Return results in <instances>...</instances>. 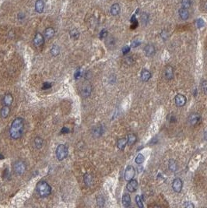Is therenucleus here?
I'll use <instances>...</instances> for the list:
<instances>
[{"mask_svg": "<svg viewBox=\"0 0 207 208\" xmlns=\"http://www.w3.org/2000/svg\"><path fill=\"white\" fill-rule=\"evenodd\" d=\"M24 130V119L18 117L13 121L11 126L9 128V135L12 139L17 140L23 136Z\"/></svg>", "mask_w": 207, "mask_h": 208, "instance_id": "f257e3e1", "label": "nucleus"}, {"mask_svg": "<svg viewBox=\"0 0 207 208\" xmlns=\"http://www.w3.org/2000/svg\"><path fill=\"white\" fill-rule=\"evenodd\" d=\"M37 192L38 194L42 197H46L49 196L52 193V187L49 184L45 182V181H42L39 182L37 185Z\"/></svg>", "mask_w": 207, "mask_h": 208, "instance_id": "f03ea898", "label": "nucleus"}, {"mask_svg": "<svg viewBox=\"0 0 207 208\" xmlns=\"http://www.w3.org/2000/svg\"><path fill=\"white\" fill-rule=\"evenodd\" d=\"M69 150L68 147L65 144L58 145L56 149V157L58 161H63L65 158H66L68 156Z\"/></svg>", "mask_w": 207, "mask_h": 208, "instance_id": "7ed1b4c3", "label": "nucleus"}, {"mask_svg": "<svg viewBox=\"0 0 207 208\" xmlns=\"http://www.w3.org/2000/svg\"><path fill=\"white\" fill-rule=\"evenodd\" d=\"M27 166L24 161L21 160L15 161L13 164V171L17 175H23L26 171Z\"/></svg>", "mask_w": 207, "mask_h": 208, "instance_id": "20e7f679", "label": "nucleus"}, {"mask_svg": "<svg viewBox=\"0 0 207 208\" xmlns=\"http://www.w3.org/2000/svg\"><path fill=\"white\" fill-rule=\"evenodd\" d=\"M135 175V170L134 167L132 165H129L125 172V179L126 181H130L133 179Z\"/></svg>", "mask_w": 207, "mask_h": 208, "instance_id": "39448f33", "label": "nucleus"}, {"mask_svg": "<svg viewBox=\"0 0 207 208\" xmlns=\"http://www.w3.org/2000/svg\"><path fill=\"white\" fill-rule=\"evenodd\" d=\"M182 187H183V182L181 178H175V179L173 181V183H172V188H173L174 192H176V193H180V192L182 191Z\"/></svg>", "mask_w": 207, "mask_h": 208, "instance_id": "423d86ee", "label": "nucleus"}, {"mask_svg": "<svg viewBox=\"0 0 207 208\" xmlns=\"http://www.w3.org/2000/svg\"><path fill=\"white\" fill-rule=\"evenodd\" d=\"M201 121V116L199 114L192 113L188 117V122L192 125H196Z\"/></svg>", "mask_w": 207, "mask_h": 208, "instance_id": "0eeeda50", "label": "nucleus"}, {"mask_svg": "<svg viewBox=\"0 0 207 208\" xmlns=\"http://www.w3.org/2000/svg\"><path fill=\"white\" fill-rule=\"evenodd\" d=\"M175 104L178 107H183L186 104V97L183 95H177L175 98Z\"/></svg>", "mask_w": 207, "mask_h": 208, "instance_id": "6e6552de", "label": "nucleus"}, {"mask_svg": "<svg viewBox=\"0 0 207 208\" xmlns=\"http://www.w3.org/2000/svg\"><path fill=\"white\" fill-rule=\"evenodd\" d=\"M92 92V87L90 83H86L82 87L81 90V95L84 97H89Z\"/></svg>", "mask_w": 207, "mask_h": 208, "instance_id": "1a4fd4ad", "label": "nucleus"}, {"mask_svg": "<svg viewBox=\"0 0 207 208\" xmlns=\"http://www.w3.org/2000/svg\"><path fill=\"white\" fill-rule=\"evenodd\" d=\"M44 37L41 33H37L35 34V37L33 38V44L36 47H40L41 45L44 44Z\"/></svg>", "mask_w": 207, "mask_h": 208, "instance_id": "9d476101", "label": "nucleus"}, {"mask_svg": "<svg viewBox=\"0 0 207 208\" xmlns=\"http://www.w3.org/2000/svg\"><path fill=\"white\" fill-rule=\"evenodd\" d=\"M138 188V182L137 180L135 179H132V180L129 181V183L127 184V189L128 191L130 193H133V192L136 191V189Z\"/></svg>", "mask_w": 207, "mask_h": 208, "instance_id": "9b49d317", "label": "nucleus"}, {"mask_svg": "<svg viewBox=\"0 0 207 208\" xmlns=\"http://www.w3.org/2000/svg\"><path fill=\"white\" fill-rule=\"evenodd\" d=\"M164 76L167 80H171L173 76H174V70L173 68L171 66H166L164 69Z\"/></svg>", "mask_w": 207, "mask_h": 208, "instance_id": "f8f14e48", "label": "nucleus"}, {"mask_svg": "<svg viewBox=\"0 0 207 208\" xmlns=\"http://www.w3.org/2000/svg\"><path fill=\"white\" fill-rule=\"evenodd\" d=\"M144 51H145V53L147 56H152L155 54V52H156V49H155V47L153 45V44H147L146 45V47L144 48Z\"/></svg>", "mask_w": 207, "mask_h": 208, "instance_id": "ddd939ff", "label": "nucleus"}, {"mask_svg": "<svg viewBox=\"0 0 207 208\" xmlns=\"http://www.w3.org/2000/svg\"><path fill=\"white\" fill-rule=\"evenodd\" d=\"M10 113V108L8 105H3V107L1 108L0 111V115L3 119H6L9 115Z\"/></svg>", "mask_w": 207, "mask_h": 208, "instance_id": "4468645a", "label": "nucleus"}, {"mask_svg": "<svg viewBox=\"0 0 207 208\" xmlns=\"http://www.w3.org/2000/svg\"><path fill=\"white\" fill-rule=\"evenodd\" d=\"M13 101V95L11 94H6L3 97V102L4 105L10 106Z\"/></svg>", "mask_w": 207, "mask_h": 208, "instance_id": "2eb2a0df", "label": "nucleus"}, {"mask_svg": "<svg viewBox=\"0 0 207 208\" xmlns=\"http://www.w3.org/2000/svg\"><path fill=\"white\" fill-rule=\"evenodd\" d=\"M122 204L125 207H129L131 205V197L129 194L125 193L122 197Z\"/></svg>", "mask_w": 207, "mask_h": 208, "instance_id": "dca6fc26", "label": "nucleus"}, {"mask_svg": "<svg viewBox=\"0 0 207 208\" xmlns=\"http://www.w3.org/2000/svg\"><path fill=\"white\" fill-rule=\"evenodd\" d=\"M128 144L127 138H121L119 139L117 142V146L119 150H124L125 147H126Z\"/></svg>", "mask_w": 207, "mask_h": 208, "instance_id": "f3484780", "label": "nucleus"}, {"mask_svg": "<svg viewBox=\"0 0 207 208\" xmlns=\"http://www.w3.org/2000/svg\"><path fill=\"white\" fill-rule=\"evenodd\" d=\"M120 11H121V8H120L119 4L115 3V4L112 5L111 8V15L117 16V15H119L120 13Z\"/></svg>", "mask_w": 207, "mask_h": 208, "instance_id": "a211bd4d", "label": "nucleus"}, {"mask_svg": "<svg viewBox=\"0 0 207 208\" xmlns=\"http://www.w3.org/2000/svg\"><path fill=\"white\" fill-rule=\"evenodd\" d=\"M44 8V3L42 0H38L35 3V10L39 13H42Z\"/></svg>", "mask_w": 207, "mask_h": 208, "instance_id": "6ab92c4d", "label": "nucleus"}, {"mask_svg": "<svg viewBox=\"0 0 207 208\" xmlns=\"http://www.w3.org/2000/svg\"><path fill=\"white\" fill-rule=\"evenodd\" d=\"M151 78V73L148 70H146V69H144L141 72V79H142V81H144V82H146V81H148Z\"/></svg>", "mask_w": 207, "mask_h": 208, "instance_id": "aec40b11", "label": "nucleus"}, {"mask_svg": "<svg viewBox=\"0 0 207 208\" xmlns=\"http://www.w3.org/2000/svg\"><path fill=\"white\" fill-rule=\"evenodd\" d=\"M103 132H104V130H103V127L101 125H99V126H96V127L94 128L92 133H93V135H94V136H95V137H99V136H100L102 135Z\"/></svg>", "mask_w": 207, "mask_h": 208, "instance_id": "412c9836", "label": "nucleus"}, {"mask_svg": "<svg viewBox=\"0 0 207 208\" xmlns=\"http://www.w3.org/2000/svg\"><path fill=\"white\" fill-rule=\"evenodd\" d=\"M179 16L180 17L182 18V19H187L188 18V16H189V14H188V11L187 10V9L185 8H181L179 9Z\"/></svg>", "mask_w": 207, "mask_h": 208, "instance_id": "4be33fe9", "label": "nucleus"}, {"mask_svg": "<svg viewBox=\"0 0 207 208\" xmlns=\"http://www.w3.org/2000/svg\"><path fill=\"white\" fill-rule=\"evenodd\" d=\"M43 144H44L43 139L39 137V136H37L36 138L34 139V146L37 149H41L43 147Z\"/></svg>", "mask_w": 207, "mask_h": 208, "instance_id": "5701e85b", "label": "nucleus"}, {"mask_svg": "<svg viewBox=\"0 0 207 208\" xmlns=\"http://www.w3.org/2000/svg\"><path fill=\"white\" fill-rule=\"evenodd\" d=\"M54 35H55V30L52 28H48L44 31V36L46 37L47 38H52Z\"/></svg>", "mask_w": 207, "mask_h": 208, "instance_id": "b1692460", "label": "nucleus"}, {"mask_svg": "<svg viewBox=\"0 0 207 208\" xmlns=\"http://www.w3.org/2000/svg\"><path fill=\"white\" fill-rule=\"evenodd\" d=\"M83 180H84V183L86 186H91L92 183H93V177L90 174H85L84 177H83Z\"/></svg>", "mask_w": 207, "mask_h": 208, "instance_id": "393cba45", "label": "nucleus"}, {"mask_svg": "<svg viewBox=\"0 0 207 208\" xmlns=\"http://www.w3.org/2000/svg\"><path fill=\"white\" fill-rule=\"evenodd\" d=\"M128 140V144L129 145H133L136 142L137 137L135 136L134 133H129L127 136Z\"/></svg>", "mask_w": 207, "mask_h": 208, "instance_id": "a878e982", "label": "nucleus"}, {"mask_svg": "<svg viewBox=\"0 0 207 208\" xmlns=\"http://www.w3.org/2000/svg\"><path fill=\"white\" fill-rule=\"evenodd\" d=\"M60 52V49L58 45H53V47L51 49V54L53 56H57Z\"/></svg>", "mask_w": 207, "mask_h": 208, "instance_id": "bb28decb", "label": "nucleus"}, {"mask_svg": "<svg viewBox=\"0 0 207 208\" xmlns=\"http://www.w3.org/2000/svg\"><path fill=\"white\" fill-rule=\"evenodd\" d=\"M145 161V157H144L142 154H139L138 155L136 156V158H135V163L138 164H143Z\"/></svg>", "mask_w": 207, "mask_h": 208, "instance_id": "cd10ccee", "label": "nucleus"}, {"mask_svg": "<svg viewBox=\"0 0 207 208\" xmlns=\"http://www.w3.org/2000/svg\"><path fill=\"white\" fill-rule=\"evenodd\" d=\"M169 169L173 172H176L177 170L176 161H174V160H171V161H169Z\"/></svg>", "mask_w": 207, "mask_h": 208, "instance_id": "c85d7f7f", "label": "nucleus"}, {"mask_svg": "<svg viewBox=\"0 0 207 208\" xmlns=\"http://www.w3.org/2000/svg\"><path fill=\"white\" fill-rule=\"evenodd\" d=\"M135 202H136V204H137V206H138L139 207L141 208L143 207V200H142L141 196L137 195V196L135 197Z\"/></svg>", "mask_w": 207, "mask_h": 208, "instance_id": "c756f323", "label": "nucleus"}, {"mask_svg": "<svg viewBox=\"0 0 207 208\" xmlns=\"http://www.w3.org/2000/svg\"><path fill=\"white\" fill-rule=\"evenodd\" d=\"M70 36L71 38H75V39H77L80 36V33H79V31L76 30V29H74V30H72L71 32H70Z\"/></svg>", "mask_w": 207, "mask_h": 208, "instance_id": "7c9ffc66", "label": "nucleus"}, {"mask_svg": "<svg viewBox=\"0 0 207 208\" xmlns=\"http://www.w3.org/2000/svg\"><path fill=\"white\" fill-rule=\"evenodd\" d=\"M182 5L183 8H189L191 6V1L190 0H182Z\"/></svg>", "mask_w": 207, "mask_h": 208, "instance_id": "2f4dec72", "label": "nucleus"}, {"mask_svg": "<svg viewBox=\"0 0 207 208\" xmlns=\"http://www.w3.org/2000/svg\"><path fill=\"white\" fill-rule=\"evenodd\" d=\"M97 205L99 207H104L105 205V199L103 198V197L100 196L97 198Z\"/></svg>", "mask_w": 207, "mask_h": 208, "instance_id": "473e14b6", "label": "nucleus"}, {"mask_svg": "<svg viewBox=\"0 0 207 208\" xmlns=\"http://www.w3.org/2000/svg\"><path fill=\"white\" fill-rule=\"evenodd\" d=\"M196 24H197V27L199 28H202V27L205 25L204 20L202 19H197V21H196Z\"/></svg>", "mask_w": 207, "mask_h": 208, "instance_id": "72a5a7b5", "label": "nucleus"}, {"mask_svg": "<svg viewBox=\"0 0 207 208\" xmlns=\"http://www.w3.org/2000/svg\"><path fill=\"white\" fill-rule=\"evenodd\" d=\"M82 75V71H81V69H77L76 70V72H75V74H74V77L76 80H78L79 78Z\"/></svg>", "mask_w": 207, "mask_h": 208, "instance_id": "f704fd0d", "label": "nucleus"}, {"mask_svg": "<svg viewBox=\"0 0 207 208\" xmlns=\"http://www.w3.org/2000/svg\"><path fill=\"white\" fill-rule=\"evenodd\" d=\"M131 22H132V28H135L138 25V22H137V20L135 19V16H133L132 17V19H131Z\"/></svg>", "mask_w": 207, "mask_h": 208, "instance_id": "c9c22d12", "label": "nucleus"}, {"mask_svg": "<svg viewBox=\"0 0 207 208\" xmlns=\"http://www.w3.org/2000/svg\"><path fill=\"white\" fill-rule=\"evenodd\" d=\"M141 20H142V22L143 23L146 24V21L148 20V15L145 13L142 14V16H141Z\"/></svg>", "mask_w": 207, "mask_h": 208, "instance_id": "e433bc0d", "label": "nucleus"}, {"mask_svg": "<svg viewBox=\"0 0 207 208\" xmlns=\"http://www.w3.org/2000/svg\"><path fill=\"white\" fill-rule=\"evenodd\" d=\"M107 36H108V31H107V30L104 29V30H102V31H100V38L101 39L105 38H106Z\"/></svg>", "mask_w": 207, "mask_h": 208, "instance_id": "4c0bfd02", "label": "nucleus"}, {"mask_svg": "<svg viewBox=\"0 0 207 208\" xmlns=\"http://www.w3.org/2000/svg\"><path fill=\"white\" fill-rule=\"evenodd\" d=\"M52 87V83H44L42 86V90H48Z\"/></svg>", "mask_w": 207, "mask_h": 208, "instance_id": "58836bf2", "label": "nucleus"}, {"mask_svg": "<svg viewBox=\"0 0 207 208\" xmlns=\"http://www.w3.org/2000/svg\"><path fill=\"white\" fill-rule=\"evenodd\" d=\"M202 90L203 91L207 94V81H204L202 83Z\"/></svg>", "mask_w": 207, "mask_h": 208, "instance_id": "ea45409f", "label": "nucleus"}, {"mask_svg": "<svg viewBox=\"0 0 207 208\" xmlns=\"http://www.w3.org/2000/svg\"><path fill=\"white\" fill-rule=\"evenodd\" d=\"M183 207L187 208H193L195 206H194L193 203H192L191 202H185V203L183 204Z\"/></svg>", "mask_w": 207, "mask_h": 208, "instance_id": "a19ab883", "label": "nucleus"}, {"mask_svg": "<svg viewBox=\"0 0 207 208\" xmlns=\"http://www.w3.org/2000/svg\"><path fill=\"white\" fill-rule=\"evenodd\" d=\"M130 51V48L129 46H125L123 48H122V52L124 55H126L128 52H129Z\"/></svg>", "mask_w": 207, "mask_h": 208, "instance_id": "79ce46f5", "label": "nucleus"}, {"mask_svg": "<svg viewBox=\"0 0 207 208\" xmlns=\"http://www.w3.org/2000/svg\"><path fill=\"white\" fill-rule=\"evenodd\" d=\"M69 133V129H68V128L63 127L61 129V133H62V134H66V133Z\"/></svg>", "mask_w": 207, "mask_h": 208, "instance_id": "37998d69", "label": "nucleus"}, {"mask_svg": "<svg viewBox=\"0 0 207 208\" xmlns=\"http://www.w3.org/2000/svg\"><path fill=\"white\" fill-rule=\"evenodd\" d=\"M139 44V42H133V43H132V46L133 47H136V46H138Z\"/></svg>", "mask_w": 207, "mask_h": 208, "instance_id": "c03bdc74", "label": "nucleus"}, {"mask_svg": "<svg viewBox=\"0 0 207 208\" xmlns=\"http://www.w3.org/2000/svg\"><path fill=\"white\" fill-rule=\"evenodd\" d=\"M204 138H205V140H206V141H207V131H206V132H205Z\"/></svg>", "mask_w": 207, "mask_h": 208, "instance_id": "a18cd8bd", "label": "nucleus"}, {"mask_svg": "<svg viewBox=\"0 0 207 208\" xmlns=\"http://www.w3.org/2000/svg\"><path fill=\"white\" fill-rule=\"evenodd\" d=\"M4 158H4V156H3L2 154H0V160H3Z\"/></svg>", "mask_w": 207, "mask_h": 208, "instance_id": "49530a36", "label": "nucleus"}]
</instances>
